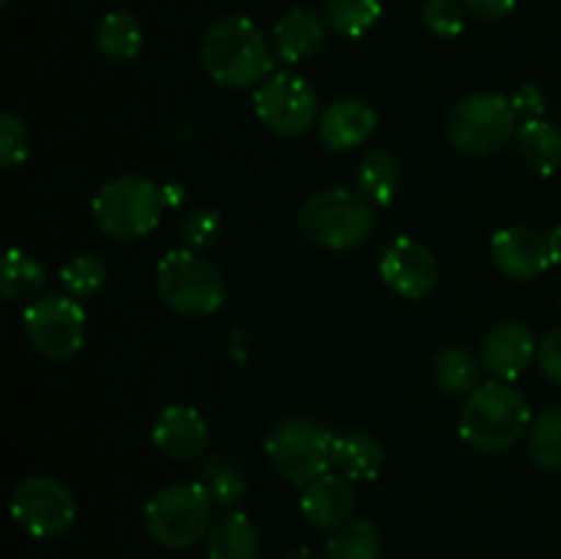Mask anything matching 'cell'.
Masks as SVG:
<instances>
[{
  "mask_svg": "<svg viewBox=\"0 0 561 559\" xmlns=\"http://www.w3.org/2000/svg\"><path fill=\"white\" fill-rule=\"evenodd\" d=\"M383 447L378 438L367 433H345L334 436L332 444V469L348 480H376L383 469Z\"/></svg>",
  "mask_w": 561,
  "mask_h": 559,
  "instance_id": "ffe728a7",
  "label": "cell"
},
{
  "mask_svg": "<svg viewBox=\"0 0 561 559\" xmlns=\"http://www.w3.org/2000/svg\"><path fill=\"white\" fill-rule=\"evenodd\" d=\"M491 255L510 280H531L551 266L548 239L531 228H504L493 236Z\"/></svg>",
  "mask_w": 561,
  "mask_h": 559,
  "instance_id": "9a60e30c",
  "label": "cell"
},
{
  "mask_svg": "<svg viewBox=\"0 0 561 559\" xmlns=\"http://www.w3.org/2000/svg\"><path fill=\"white\" fill-rule=\"evenodd\" d=\"M261 535L244 513L219 515L206 535L208 559H257Z\"/></svg>",
  "mask_w": 561,
  "mask_h": 559,
  "instance_id": "d6986e66",
  "label": "cell"
},
{
  "mask_svg": "<svg viewBox=\"0 0 561 559\" xmlns=\"http://www.w3.org/2000/svg\"><path fill=\"white\" fill-rule=\"evenodd\" d=\"M27 148H31V137H27L25 124L11 113L0 115V164L5 170L16 168L25 162Z\"/></svg>",
  "mask_w": 561,
  "mask_h": 559,
  "instance_id": "d6a6232c",
  "label": "cell"
},
{
  "mask_svg": "<svg viewBox=\"0 0 561 559\" xmlns=\"http://www.w3.org/2000/svg\"><path fill=\"white\" fill-rule=\"evenodd\" d=\"M301 513H305L307 524H312L316 529L334 532L348 524L351 513H354V488H351L348 477H343L340 471H327L307 482L301 491Z\"/></svg>",
  "mask_w": 561,
  "mask_h": 559,
  "instance_id": "2e32d148",
  "label": "cell"
},
{
  "mask_svg": "<svg viewBox=\"0 0 561 559\" xmlns=\"http://www.w3.org/2000/svg\"><path fill=\"white\" fill-rule=\"evenodd\" d=\"M203 66L225 88H250L272 75V49L250 16H222L203 38Z\"/></svg>",
  "mask_w": 561,
  "mask_h": 559,
  "instance_id": "6da1fadb",
  "label": "cell"
},
{
  "mask_svg": "<svg viewBox=\"0 0 561 559\" xmlns=\"http://www.w3.org/2000/svg\"><path fill=\"white\" fill-rule=\"evenodd\" d=\"M531 411L510 381L477 384L460 411V436L480 453H504L529 431Z\"/></svg>",
  "mask_w": 561,
  "mask_h": 559,
  "instance_id": "7a4b0ae2",
  "label": "cell"
},
{
  "mask_svg": "<svg viewBox=\"0 0 561 559\" xmlns=\"http://www.w3.org/2000/svg\"><path fill=\"white\" fill-rule=\"evenodd\" d=\"M381 532L370 521H348L327 540V559H381Z\"/></svg>",
  "mask_w": 561,
  "mask_h": 559,
  "instance_id": "484cf974",
  "label": "cell"
},
{
  "mask_svg": "<svg viewBox=\"0 0 561 559\" xmlns=\"http://www.w3.org/2000/svg\"><path fill=\"white\" fill-rule=\"evenodd\" d=\"M378 272L383 283L403 299H422L438 283L436 255L409 236H400L383 250Z\"/></svg>",
  "mask_w": 561,
  "mask_h": 559,
  "instance_id": "7c38bea8",
  "label": "cell"
},
{
  "mask_svg": "<svg viewBox=\"0 0 561 559\" xmlns=\"http://www.w3.org/2000/svg\"><path fill=\"white\" fill-rule=\"evenodd\" d=\"M162 195H164V206H179L181 197H184V195H181V186H173V184L164 186Z\"/></svg>",
  "mask_w": 561,
  "mask_h": 559,
  "instance_id": "74e56055",
  "label": "cell"
},
{
  "mask_svg": "<svg viewBox=\"0 0 561 559\" xmlns=\"http://www.w3.org/2000/svg\"><path fill=\"white\" fill-rule=\"evenodd\" d=\"M463 11L460 0H427L422 9V20L433 36L455 38L463 33Z\"/></svg>",
  "mask_w": 561,
  "mask_h": 559,
  "instance_id": "4dcf8cb0",
  "label": "cell"
},
{
  "mask_svg": "<svg viewBox=\"0 0 561 559\" xmlns=\"http://www.w3.org/2000/svg\"><path fill=\"white\" fill-rule=\"evenodd\" d=\"M301 233L327 250H351L370 239L376 228L373 203L351 190H323L307 197L299 214Z\"/></svg>",
  "mask_w": 561,
  "mask_h": 559,
  "instance_id": "277c9868",
  "label": "cell"
},
{
  "mask_svg": "<svg viewBox=\"0 0 561 559\" xmlns=\"http://www.w3.org/2000/svg\"><path fill=\"white\" fill-rule=\"evenodd\" d=\"M104 280H107V266L99 255L93 252H82L75 255L71 261H66L60 266V283H64L66 294L75 296V299H91L102 290Z\"/></svg>",
  "mask_w": 561,
  "mask_h": 559,
  "instance_id": "f546056e",
  "label": "cell"
},
{
  "mask_svg": "<svg viewBox=\"0 0 561 559\" xmlns=\"http://www.w3.org/2000/svg\"><path fill=\"white\" fill-rule=\"evenodd\" d=\"M47 283V272L31 252L11 247L3 258V280H0V294L9 301L38 299Z\"/></svg>",
  "mask_w": 561,
  "mask_h": 559,
  "instance_id": "603a6c76",
  "label": "cell"
},
{
  "mask_svg": "<svg viewBox=\"0 0 561 559\" xmlns=\"http://www.w3.org/2000/svg\"><path fill=\"white\" fill-rule=\"evenodd\" d=\"M537 340L524 323H499L485 334L480 349L482 367L499 381H515L529 370V365L537 356Z\"/></svg>",
  "mask_w": 561,
  "mask_h": 559,
  "instance_id": "4fadbf2b",
  "label": "cell"
},
{
  "mask_svg": "<svg viewBox=\"0 0 561 559\" xmlns=\"http://www.w3.org/2000/svg\"><path fill=\"white\" fill-rule=\"evenodd\" d=\"M255 115L266 129L283 137L310 132L318 118V93L294 71H274L255 88Z\"/></svg>",
  "mask_w": 561,
  "mask_h": 559,
  "instance_id": "30bf717a",
  "label": "cell"
},
{
  "mask_svg": "<svg viewBox=\"0 0 561 559\" xmlns=\"http://www.w3.org/2000/svg\"><path fill=\"white\" fill-rule=\"evenodd\" d=\"M460 3H463V9L471 16L485 22L502 20V16H507L515 9V0H460Z\"/></svg>",
  "mask_w": 561,
  "mask_h": 559,
  "instance_id": "d590c367",
  "label": "cell"
},
{
  "mask_svg": "<svg viewBox=\"0 0 561 559\" xmlns=\"http://www.w3.org/2000/svg\"><path fill=\"white\" fill-rule=\"evenodd\" d=\"M179 233L186 250L197 252L203 247H211L219 236V214L214 208H195V212L184 214Z\"/></svg>",
  "mask_w": 561,
  "mask_h": 559,
  "instance_id": "1f68e13d",
  "label": "cell"
},
{
  "mask_svg": "<svg viewBox=\"0 0 561 559\" xmlns=\"http://www.w3.org/2000/svg\"><path fill=\"white\" fill-rule=\"evenodd\" d=\"M537 362H540L542 373L548 381L561 387V329H553L537 345Z\"/></svg>",
  "mask_w": 561,
  "mask_h": 559,
  "instance_id": "836d02e7",
  "label": "cell"
},
{
  "mask_svg": "<svg viewBox=\"0 0 561 559\" xmlns=\"http://www.w3.org/2000/svg\"><path fill=\"white\" fill-rule=\"evenodd\" d=\"M214 502L201 482H175L153 493L146 507V524L164 548H190L211 529Z\"/></svg>",
  "mask_w": 561,
  "mask_h": 559,
  "instance_id": "8992f818",
  "label": "cell"
},
{
  "mask_svg": "<svg viewBox=\"0 0 561 559\" xmlns=\"http://www.w3.org/2000/svg\"><path fill=\"white\" fill-rule=\"evenodd\" d=\"M546 239H548V252H551V263L561 269V225H557Z\"/></svg>",
  "mask_w": 561,
  "mask_h": 559,
  "instance_id": "8d00e7d4",
  "label": "cell"
},
{
  "mask_svg": "<svg viewBox=\"0 0 561 559\" xmlns=\"http://www.w3.org/2000/svg\"><path fill=\"white\" fill-rule=\"evenodd\" d=\"M515 107V113L524 115L526 121H535V118H542V113H546V96H542V91L537 85H524L515 91V96L510 99Z\"/></svg>",
  "mask_w": 561,
  "mask_h": 559,
  "instance_id": "e575fe53",
  "label": "cell"
},
{
  "mask_svg": "<svg viewBox=\"0 0 561 559\" xmlns=\"http://www.w3.org/2000/svg\"><path fill=\"white\" fill-rule=\"evenodd\" d=\"M334 436L316 420L288 417L277 422L266 438V453L283 477L305 488L332 469Z\"/></svg>",
  "mask_w": 561,
  "mask_h": 559,
  "instance_id": "ba28073f",
  "label": "cell"
},
{
  "mask_svg": "<svg viewBox=\"0 0 561 559\" xmlns=\"http://www.w3.org/2000/svg\"><path fill=\"white\" fill-rule=\"evenodd\" d=\"M157 290L181 316H211L225 301L222 274L195 250H170L159 261Z\"/></svg>",
  "mask_w": 561,
  "mask_h": 559,
  "instance_id": "5b68a950",
  "label": "cell"
},
{
  "mask_svg": "<svg viewBox=\"0 0 561 559\" xmlns=\"http://www.w3.org/2000/svg\"><path fill=\"white\" fill-rule=\"evenodd\" d=\"M376 110L367 102L340 99V102L329 104V110H323L318 132L332 151H345V148L362 146L376 129Z\"/></svg>",
  "mask_w": 561,
  "mask_h": 559,
  "instance_id": "e0dca14e",
  "label": "cell"
},
{
  "mask_svg": "<svg viewBox=\"0 0 561 559\" xmlns=\"http://www.w3.org/2000/svg\"><path fill=\"white\" fill-rule=\"evenodd\" d=\"M529 453L542 469L561 471V403L546 409L531 422Z\"/></svg>",
  "mask_w": 561,
  "mask_h": 559,
  "instance_id": "f1b7e54d",
  "label": "cell"
},
{
  "mask_svg": "<svg viewBox=\"0 0 561 559\" xmlns=\"http://www.w3.org/2000/svg\"><path fill=\"white\" fill-rule=\"evenodd\" d=\"M518 132V113L502 93H471L447 115V137L453 148L471 157H485L504 148Z\"/></svg>",
  "mask_w": 561,
  "mask_h": 559,
  "instance_id": "52a82bcc",
  "label": "cell"
},
{
  "mask_svg": "<svg viewBox=\"0 0 561 559\" xmlns=\"http://www.w3.org/2000/svg\"><path fill=\"white\" fill-rule=\"evenodd\" d=\"M381 16V0H327V25L343 38H359Z\"/></svg>",
  "mask_w": 561,
  "mask_h": 559,
  "instance_id": "83f0119b",
  "label": "cell"
},
{
  "mask_svg": "<svg viewBox=\"0 0 561 559\" xmlns=\"http://www.w3.org/2000/svg\"><path fill=\"white\" fill-rule=\"evenodd\" d=\"M480 365L469 349L463 345H447L433 360V376H436L438 387L447 392H471L480 381Z\"/></svg>",
  "mask_w": 561,
  "mask_h": 559,
  "instance_id": "4316f807",
  "label": "cell"
},
{
  "mask_svg": "<svg viewBox=\"0 0 561 559\" xmlns=\"http://www.w3.org/2000/svg\"><path fill=\"white\" fill-rule=\"evenodd\" d=\"M515 146L537 173L551 175L561 168V132L548 121H524L515 132Z\"/></svg>",
  "mask_w": 561,
  "mask_h": 559,
  "instance_id": "44dd1931",
  "label": "cell"
},
{
  "mask_svg": "<svg viewBox=\"0 0 561 559\" xmlns=\"http://www.w3.org/2000/svg\"><path fill=\"white\" fill-rule=\"evenodd\" d=\"M25 334L47 360H71L85 343L88 318L80 299L69 294H44L25 307Z\"/></svg>",
  "mask_w": 561,
  "mask_h": 559,
  "instance_id": "9c48e42d",
  "label": "cell"
},
{
  "mask_svg": "<svg viewBox=\"0 0 561 559\" xmlns=\"http://www.w3.org/2000/svg\"><path fill=\"white\" fill-rule=\"evenodd\" d=\"M162 186L146 175H118L96 192L91 203L93 223L99 230L118 241L142 239L151 233L162 217Z\"/></svg>",
  "mask_w": 561,
  "mask_h": 559,
  "instance_id": "3957f363",
  "label": "cell"
},
{
  "mask_svg": "<svg viewBox=\"0 0 561 559\" xmlns=\"http://www.w3.org/2000/svg\"><path fill=\"white\" fill-rule=\"evenodd\" d=\"M153 447L170 460H192L206 453L208 422L192 406H168L153 422Z\"/></svg>",
  "mask_w": 561,
  "mask_h": 559,
  "instance_id": "5bb4252c",
  "label": "cell"
},
{
  "mask_svg": "<svg viewBox=\"0 0 561 559\" xmlns=\"http://www.w3.org/2000/svg\"><path fill=\"white\" fill-rule=\"evenodd\" d=\"M99 53L110 60H129L142 47V25L129 11H110L96 31Z\"/></svg>",
  "mask_w": 561,
  "mask_h": 559,
  "instance_id": "d4e9b609",
  "label": "cell"
},
{
  "mask_svg": "<svg viewBox=\"0 0 561 559\" xmlns=\"http://www.w3.org/2000/svg\"><path fill=\"white\" fill-rule=\"evenodd\" d=\"M11 515L33 537H58L77 518L75 493L55 477H25L11 493Z\"/></svg>",
  "mask_w": 561,
  "mask_h": 559,
  "instance_id": "8fae6325",
  "label": "cell"
},
{
  "mask_svg": "<svg viewBox=\"0 0 561 559\" xmlns=\"http://www.w3.org/2000/svg\"><path fill=\"white\" fill-rule=\"evenodd\" d=\"M356 186H359V195H365L373 206H389L400 186L398 159L383 148L367 151L356 173Z\"/></svg>",
  "mask_w": 561,
  "mask_h": 559,
  "instance_id": "7402d4cb",
  "label": "cell"
},
{
  "mask_svg": "<svg viewBox=\"0 0 561 559\" xmlns=\"http://www.w3.org/2000/svg\"><path fill=\"white\" fill-rule=\"evenodd\" d=\"M285 559H321V557H318L316 551H310V548L299 546V548H294V551L285 554Z\"/></svg>",
  "mask_w": 561,
  "mask_h": 559,
  "instance_id": "f35d334b",
  "label": "cell"
},
{
  "mask_svg": "<svg viewBox=\"0 0 561 559\" xmlns=\"http://www.w3.org/2000/svg\"><path fill=\"white\" fill-rule=\"evenodd\" d=\"M201 482L203 488L208 491L214 504L225 510H233L236 504L244 499L247 482H244V471L241 466L236 464L233 458L228 455H208L201 466Z\"/></svg>",
  "mask_w": 561,
  "mask_h": 559,
  "instance_id": "cb8c5ba5",
  "label": "cell"
},
{
  "mask_svg": "<svg viewBox=\"0 0 561 559\" xmlns=\"http://www.w3.org/2000/svg\"><path fill=\"white\" fill-rule=\"evenodd\" d=\"M327 25L310 9H294L274 25V49L285 64H299L321 49Z\"/></svg>",
  "mask_w": 561,
  "mask_h": 559,
  "instance_id": "ac0fdd59",
  "label": "cell"
},
{
  "mask_svg": "<svg viewBox=\"0 0 561 559\" xmlns=\"http://www.w3.org/2000/svg\"><path fill=\"white\" fill-rule=\"evenodd\" d=\"M0 3H3V5H9V3H11V0H0Z\"/></svg>",
  "mask_w": 561,
  "mask_h": 559,
  "instance_id": "ab89813d",
  "label": "cell"
}]
</instances>
